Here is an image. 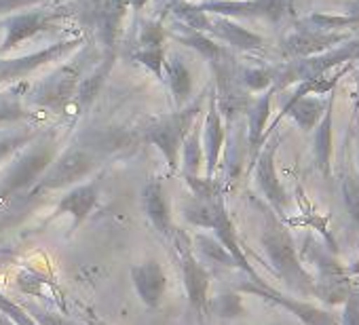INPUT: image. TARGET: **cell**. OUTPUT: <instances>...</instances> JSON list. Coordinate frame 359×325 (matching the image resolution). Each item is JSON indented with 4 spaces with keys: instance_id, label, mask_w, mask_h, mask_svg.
I'll list each match as a JSON object with an SVG mask.
<instances>
[{
    "instance_id": "obj_1",
    "label": "cell",
    "mask_w": 359,
    "mask_h": 325,
    "mask_svg": "<svg viewBox=\"0 0 359 325\" xmlns=\"http://www.w3.org/2000/svg\"><path fill=\"white\" fill-rule=\"evenodd\" d=\"M97 165H100L97 148H93L89 144L68 146L62 154H57L53 158V162L41 176V180L34 184V188L28 193V197L72 188V186L81 184L83 180H87L95 172Z\"/></svg>"
},
{
    "instance_id": "obj_2",
    "label": "cell",
    "mask_w": 359,
    "mask_h": 325,
    "mask_svg": "<svg viewBox=\"0 0 359 325\" xmlns=\"http://www.w3.org/2000/svg\"><path fill=\"white\" fill-rule=\"evenodd\" d=\"M55 158V141L53 139H41L39 144H32L13 165L7 170L5 178L0 180V203H7L15 197L28 195L34 184L41 180V176L47 172V167Z\"/></svg>"
},
{
    "instance_id": "obj_3",
    "label": "cell",
    "mask_w": 359,
    "mask_h": 325,
    "mask_svg": "<svg viewBox=\"0 0 359 325\" xmlns=\"http://www.w3.org/2000/svg\"><path fill=\"white\" fill-rule=\"evenodd\" d=\"M91 55L87 53L85 45L81 55L72 57L70 62L62 64L60 68H55L49 76H45L30 93V102L39 108H47V110H62L68 104H72L74 91L81 83V78L87 74V66H89Z\"/></svg>"
},
{
    "instance_id": "obj_4",
    "label": "cell",
    "mask_w": 359,
    "mask_h": 325,
    "mask_svg": "<svg viewBox=\"0 0 359 325\" xmlns=\"http://www.w3.org/2000/svg\"><path fill=\"white\" fill-rule=\"evenodd\" d=\"M201 116V99L195 104H187L184 108H180L175 112H171L169 116L156 120L152 127H148L146 131V139L156 146V150L163 154L167 167L171 172L180 170V148H182V141L189 133V129L193 127V123Z\"/></svg>"
},
{
    "instance_id": "obj_5",
    "label": "cell",
    "mask_w": 359,
    "mask_h": 325,
    "mask_svg": "<svg viewBox=\"0 0 359 325\" xmlns=\"http://www.w3.org/2000/svg\"><path fill=\"white\" fill-rule=\"evenodd\" d=\"M83 45H85V39L74 36V39H66V41L49 45V47H43L34 53L20 55V57H0V87L24 81L32 72H36L45 66L62 62L66 55H72Z\"/></svg>"
},
{
    "instance_id": "obj_6",
    "label": "cell",
    "mask_w": 359,
    "mask_h": 325,
    "mask_svg": "<svg viewBox=\"0 0 359 325\" xmlns=\"http://www.w3.org/2000/svg\"><path fill=\"white\" fill-rule=\"evenodd\" d=\"M72 13L64 9H36V11H20L7 18L5 22V39L0 43V57L18 49L26 41L57 28L60 22L68 20Z\"/></svg>"
},
{
    "instance_id": "obj_7",
    "label": "cell",
    "mask_w": 359,
    "mask_h": 325,
    "mask_svg": "<svg viewBox=\"0 0 359 325\" xmlns=\"http://www.w3.org/2000/svg\"><path fill=\"white\" fill-rule=\"evenodd\" d=\"M197 7L210 15L231 20L281 22L294 13V0H203Z\"/></svg>"
},
{
    "instance_id": "obj_8",
    "label": "cell",
    "mask_w": 359,
    "mask_h": 325,
    "mask_svg": "<svg viewBox=\"0 0 359 325\" xmlns=\"http://www.w3.org/2000/svg\"><path fill=\"white\" fill-rule=\"evenodd\" d=\"M173 247L180 262V272H182L184 291L189 296V302L193 310L203 312L210 304V272L203 266V262L197 258L193 243L184 233H173Z\"/></svg>"
},
{
    "instance_id": "obj_9",
    "label": "cell",
    "mask_w": 359,
    "mask_h": 325,
    "mask_svg": "<svg viewBox=\"0 0 359 325\" xmlns=\"http://www.w3.org/2000/svg\"><path fill=\"white\" fill-rule=\"evenodd\" d=\"M262 247H264L271 264L275 266V270L287 283L300 285V287H311V277L302 268V264L298 260L296 245H294L290 233L281 224H271L262 233Z\"/></svg>"
},
{
    "instance_id": "obj_10",
    "label": "cell",
    "mask_w": 359,
    "mask_h": 325,
    "mask_svg": "<svg viewBox=\"0 0 359 325\" xmlns=\"http://www.w3.org/2000/svg\"><path fill=\"white\" fill-rule=\"evenodd\" d=\"M346 41H348V36L344 32L323 30V28H315V26H309L302 22L294 32H290L285 36L283 53L292 60H304V57L325 53Z\"/></svg>"
},
{
    "instance_id": "obj_11",
    "label": "cell",
    "mask_w": 359,
    "mask_h": 325,
    "mask_svg": "<svg viewBox=\"0 0 359 325\" xmlns=\"http://www.w3.org/2000/svg\"><path fill=\"white\" fill-rule=\"evenodd\" d=\"M279 146V137H269L264 146L260 148L256 160H254V172H256V184L260 193L266 197L271 207L277 214H283L287 207V195L279 182L277 167H275V152Z\"/></svg>"
},
{
    "instance_id": "obj_12",
    "label": "cell",
    "mask_w": 359,
    "mask_h": 325,
    "mask_svg": "<svg viewBox=\"0 0 359 325\" xmlns=\"http://www.w3.org/2000/svg\"><path fill=\"white\" fill-rule=\"evenodd\" d=\"M203 162H205V178H214L216 170L220 165L224 141H226V127H224V116L218 108L216 93L208 97V112L203 114Z\"/></svg>"
},
{
    "instance_id": "obj_13",
    "label": "cell",
    "mask_w": 359,
    "mask_h": 325,
    "mask_svg": "<svg viewBox=\"0 0 359 325\" xmlns=\"http://www.w3.org/2000/svg\"><path fill=\"white\" fill-rule=\"evenodd\" d=\"M199 32L212 36L218 43H224L226 47H231L235 51H260L264 47V39L260 34L243 28L237 20H231V18H220V15L208 13Z\"/></svg>"
},
{
    "instance_id": "obj_14",
    "label": "cell",
    "mask_w": 359,
    "mask_h": 325,
    "mask_svg": "<svg viewBox=\"0 0 359 325\" xmlns=\"http://www.w3.org/2000/svg\"><path fill=\"white\" fill-rule=\"evenodd\" d=\"M100 191H102V182L100 180L81 182V184L68 188V193L57 201L53 218L70 216L72 218V228L76 230L93 214V209H95V205L100 201Z\"/></svg>"
},
{
    "instance_id": "obj_15",
    "label": "cell",
    "mask_w": 359,
    "mask_h": 325,
    "mask_svg": "<svg viewBox=\"0 0 359 325\" xmlns=\"http://www.w3.org/2000/svg\"><path fill=\"white\" fill-rule=\"evenodd\" d=\"M131 281L137 298L146 308H156L167 289V275L156 260H146L131 268Z\"/></svg>"
},
{
    "instance_id": "obj_16",
    "label": "cell",
    "mask_w": 359,
    "mask_h": 325,
    "mask_svg": "<svg viewBox=\"0 0 359 325\" xmlns=\"http://www.w3.org/2000/svg\"><path fill=\"white\" fill-rule=\"evenodd\" d=\"M142 207L148 218V222L154 226V230L163 237L173 235V222H171V209L165 195V188L161 180H150L142 191Z\"/></svg>"
},
{
    "instance_id": "obj_17",
    "label": "cell",
    "mask_w": 359,
    "mask_h": 325,
    "mask_svg": "<svg viewBox=\"0 0 359 325\" xmlns=\"http://www.w3.org/2000/svg\"><path fill=\"white\" fill-rule=\"evenodd\" d=\"M241 291L256 293V296H260V298L273 300V302H277V304H281V306L294 310L306 325H334V321H332L323 310H319V308H315V306H309V304H304V302L290 300V298H285V296L273 291L271 287H266L264 281H260V279H252L250 283H243V285H241Z\"/></svg>"
},
{
    "instance_id": "obj_18",
    "label": "cell",
    "mask_w": 359,
    "mask_h": 325,
    "mask_svg": "<svg viewBox=\"0 0 359 325\" xmlns=\"http://www.w3.org/2000/svg\"><path fill=\"white\" fill-rule=\"evenodd\" d=\"M163 83L169 87V93L173 97L175 108H184L191 102L193 93V74L184 60L177 53H167L165 57V68H163Z\"/></svg>"
},
{
    "instance_id": "obj_19",
    "label": "cell",
    "mask_w": 359,
    "mask_h": 325,
    "mask_svg": "<svg viewBox=\"0 0 359 325\" xmlns=\"http://www.w3.org/2000/svg\"><path fill=\"white\" fill-rule=\"evenodd\" d=\"M114 60H116V53H114V51H106V55L100 60V64H95V66L81 78V83H79V87H76V91H74V97H72V102L76 104V108H79L81 112L87 110V108L97 99L102 87H104V83H106V78H108L112 66H114Z\"/></svg>"
},
{
    "instance_id": "obj_20",
    "label": "cell",
    "mask_w": 359,
    "mask_h": 325,
    "mask_svg": "<svg viewBox=\"0 0 359 325\" xmlns=\"http://www.w3.org/2000/svg\"><path fill=\"white\" fill-rule=\"evenodd\" d=\"M273 93H275V87L262 91V95L248 106V146H250L252 160H256L260 148L266 141L264 139V129H266V123H269V116H271Z\"/></svg>"
},
{
    "instance_id": "obj_21",
    "label": "cell",
    "mask_w": 359,
    "mask_h": 325,
    "mask_svg": "<svg viewBox=\"0 0 359 325\" xmlns=\"http://www.w3.org/2000/svg\"><path fill=\"white\" fill-rule=\"evenodd\" d=\"M203 114L193 123L189 129L182 148H180V167H182V176H199L203 167Z\"/></svg>"
},
{
    "instance_id": "obj_22",
    "label": "cell",
    "mask_w": 359,
    "mask_h": 325,
    "mask_svg": "<svg viewBox=\"0 0 359 325\" xmlns=\"http://www.w3.org/2000/svg\"><path fill=\"white\" fill-rule=\"evenodd\" d=\"M332 106H334V95L327 102V108L315 127V158L317 167L321 170L323 176L330 174V160H332Z\"/></svg>"
},
{
    "instance_id": "obj_23",
    "label": "cell",
    "mask_w": 359,
    "mask_h": 325,
    "mask_svg": "<svg viewBox=\"0 0 359 325\" xmlns=\"http://www.w3.org/2000/svg\"><path fill=\"white\" fill-rule=\"evenodd\" d=\"M193 249H195V254H197V258L201 262H210V264H216V266H237L231 251L212 235L197 233L193 237Z\"/></svg>"
},
{
    "instance_id": "obj_24",
    "label": "cell",
    "mask_w": 359,
    "mask_h": 325,
    "mask_svg": "<svg viewBox=\"0 0 359 325\" xmlns=\"http://www.w3.org/2000/svg\"><path fill=\"white\" fill-rule=\"evenodd\" d=\"M304 24L323 28V30H344L348 26H359V0H351L344 13H313L304 20Z\"/></svg>"
},
{
    "instance_id": "obj_25",
    "label": "cell",
    "mask_w": 359,
    "mask_h": 325,
    "mask_svg": "<svg viewBox=\"0 0 359 325\" xmlns=\"http://www.w3.org/2000/svg\"><path fill=\"white\" fill-rule=\"evenodd\" d=\"M18 287L28 293V296H39V298H47V300H53L62 310L66 308L64 306V298L62 293L57 291V287L53 285V281L45 279L43 275H36L32 270H22L18 275Z\"/></svg>"
},
{
    "instance_id": "obj_26",
    "label": "cell",
    "mask_w": 359,
    "mask_h": 325,
    "mask_svg": "<svg viewBox=\"0 0 359 325\" xmlns=\"http://www.w3.org/2000/svg\"><path fill=\"white\" fill-rule=\"evenodd\" d=\"M220 197V195H218ZM199 199V197H191L184 205H182V216L184 220L201 230H210L212 228V220H214V201L218 199Z\"/></svg>"
},
{
    "instance_id": "obj_27",
    "label": "cell",
    "mask_w": 359,
    "mask_h": 325,
    "mask_svg": "<svg viewBox=\"0 0 359 325\" xmlns=\"http://www.w3.org/2000/svg\"><path fill=\"white\" fill-rule=\"evenodd\" d=\"M275 74H277V70H273V68L256 66V68H243L237 81L248 91H266V89L275 87Z\"/></svg>"
},
{
    "instance_id": "obj_28",
    "label": "cell",
    "mask_w": 359,
    "mask_h": 325,
    "mask_svg": "<svg viewBox=\"0 0 359 325\" xmlns=\"http://www.w3.org/2000/svg\"><path fill=\"white\" fill-rule=\"evenodd\" d=\"M165 57L167 51L165 47H154V49H137L131 53V60L142 64L148 72H152L158 81H163V68H165Z\"/></svg>"
},
{
    "instance_id": "obj_29",
    "label": "cell",
    "mask_w": 359,
    "mask_h": 325,
    "mask_svg": "<svg viewBox=\"0 0 359 325\" xmlns=\"http://www.w3.org/2000/svg\"><path fill=\"white\" fill-rule=\"evenodd\" d=\"M167 30L163 28L161 22L146 20L142 22L140 36H137V49H154V47H165L167 43Z\"/></svg>"
},
{
    "instance_id": "obj_30",
    "label": "cell",
    "mask_w": 359,
    "mask_h": 325,
    "mask_svg": "<svg viewBox=\"0 0 359 325\" xmlns=\"http://www.w3.org/2000/svg\"><path fill=\"white\" fill-rule=\"evenodd\" d=\"M342 197L344 205L353 218V222L359 224V176L355 172H348L342 180Z\"/></svg>"
},
{
    "instance_id": "obj_31",
    "label": "cell",
    "mask_w": 359,
    "mask_h": 325,
    "mask_svg": "<svg viewBox=\"0 0 359 325\" xmlns=\"http://www.w3.org/2000/svg\"><path fill=\"white\" fill-rule=\"evenodd\" d=\"M210 308L214 310V314H218L222 319H233L243 312L239 293H220L218 298H214Z\"/></svg>"
},
{
    "instance_id": "obj_32",
    "label": "cell",
    "mask_w": 359,
    "mask_h": 325,
    "mask_svg": "<svg viewBox=\"0 0 359 325\" xmlns=\"http://www.w3.org/2000/svg\"><path fill=\"white\" fill-rule=\"evenodd\" d=\"M32 139H36L34 131H22V133H7L0 137V160H5L9 154H13L15 150L30 146Z\"/></svg>"
},
{
    "instance_id": "obj_33",
    "label": "cell",
    "mask_w": 359,
    "mask_h": 325,
    "mask_svg": "<svg viewBox=\"0 0 359 325\" xmlns=\"http://www.w3.org/2000/svg\"><path fill=\"white\" fill-rule=\"evenodd\" d=\"M32 114L22 106L20 99L3 93L0 95V123H11V120H22V118H30Z\"/></svg>"
},
{
    "instance_id": "obj_34",
    "label": "cell",
    "mask_w": 359,
    "mask_h": 325,
    "mask_svg": "<svg viewBox=\"0 0 359 325\" xmlns=\"http://www.w3.org/2000/svg\"><path fill=\"white\" fill-rule=\"evenodd\" d=\"M26 312L34 319L36 325H74L70 323L66 317L53 312V310H47V308H41V306H28Z\"/></svg>"
},
{
    "instance_id": "obj_35",
    "label": "cell",
    "mask_w": 359,
    "mask_h": 325,
    "mask_svg": "<svg viewBox=\"0 0 359 325\" xmlns=\"http://www.w3.org/2000/svg\"><path fill=\"white\" fill-rule=\"evenodd\" d=\"M43 3H49V0H0V15H13L15 11H26Z\"/></svg>"
},
{
    "instance_id": "obj_36",
    "label": "cell",
    "mask_w": 359,
    "mask_h": 325,
    "mask_svg": "<svg viewBox=\"0 0 359 325\" xmlns=\"http://www.w3.org/2000/svg\"><path fill=\"white\" fill-rule=\"evenodd\" d=\"M344 321H346V325H359V296L348 298L346 312H344Z\"/></svg>"
},
{
    "instance_id": "obj_37",
    "label": "cell",
    "mask_w": 359,
    "mask_h": 325,
    "mask_svg": "<svg viewBox=\"0 0 359 325\" xmlns=\"http://www.w3.org/2000/svg\"><path fill=\"white\" fill-rule=\"evenodd\" d=\"M87 325H110L108 321H104V319H100V317H95L93 312H89V317H87Z\"/></svg>"
},
{
    "instance_id": "obj_38",
    "label": "cell",
    "mask_w": 359,
    "mask_h": 325,
    "mask_svg": "<svg viewBox=\"0 0 359 325\" xmlns=\"http://www.w3.org/2000/svg\"><path fill=\"white\" fill-rule=\"evenodd\" d=\"M146 3H148V0H129V7L131 9H142Z\"/></svg>"
},
{
    "instance_id": "obj_39",
    "label": "cell",
    "mask_w": 359,
    "mask_h": 325,
    "mask_svg": "<svg viewBox=\"0 0 359 325\" xmlns=\"http://www.w3.org/2000/svg\"><path fill=\"white\" fill-rule=\"evenodd\" d=\"M0 325H18V323H13L7 314H3V312H0Z\"/></svg>"
},
{
    "instance_id": "obj_40",
    "label": "cell",
    "mask_w": 359,
    "mask_h": 325,
    "mask_svg": "<svg viewBox=\"0 0 359 325\" xmlns=\"http://www.w3.org/2000/svg\"><path fill=\"white\" fill-rule=\"evenodd\" d=\"M355 95H357V99H359V70L355 72Z\"/></svg>"
},
{
    "instance_id": "obj_41",
    "label": "cell",
    "mask_w": 359,
    "mask_h": 325,
    "mask_svg": "<svg viewBox=\"0 0 359 325\" xmlns=\"http://www.w3.org/2000/svg\"><path fill=\"white\" fill-rule=\"evenodd\" d=\"M357 160H359V152H357Z\"/></svg>"
},
{
    "instance_id": "obj_42",
    "label": "cell",
    "mask_w": 359,
    "mask_h": 325,
    "mask_svg": "<svg viewBox=\"0 0 359 325\" xmlns=\"http://www.w3.org/2000/svg\"><path fill=\"white\" fill-rule=\"evenodd\" d=\"M187 3H191V0H187Z\"/></svg>"
}]
</instances>
